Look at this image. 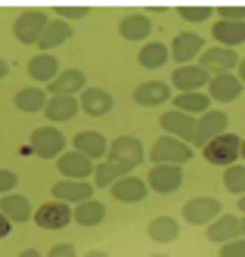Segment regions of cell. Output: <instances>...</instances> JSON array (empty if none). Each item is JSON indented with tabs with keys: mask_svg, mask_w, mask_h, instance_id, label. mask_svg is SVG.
Returning <instances> with one entry per match:
<instances>
[{
	"mask_svg": "<svg viewBox=\"0 0 245 257\" xmlns=\"http://www.w3.org/2000/svg\"><path fill=\"white\" fill-rule=\"evenodd\" d=\"M152 257H168V254H152Z\"/></svg>",
	"mask_w": 245,
	"mask_h": 257,
	"instance_id": "obj_50",
	"label": "cell"
},
{
	"mask_svg": "<svg viewBox=\"0 0 245 257\" xmlns=\"http://www.w3.org/2000/svg\"><path fill=\"white\" fill-rule=\"evenodd\" d=\"M149 238H152V242H158V245H168V242H174V238L180 235V223H177V220L174 217H155L152 220V223H149Z\"/></svg>",
	"mask_w": 245,
	"mask_h": 257,
	"instance_id": "obj_31",
	"label": "cell"
},
{
	"mask_svg": "<svg viewBox=\"0 0 245 257\" xmlns=\"http://www.w3.org/2000/svg\"><path fill=\"white\" fill-rule=\"evenodd\" d=\"M177 13H180V19H183V22L199 25V22H208L214 10H211V7H180Z\"/></svg>",
	"mask_w": 245,
	"mask_h": 257,
	"instance_id": "obj_36",
	"label": "cell"
},
{
	"mask_svg": "<svg viewBox=\"0 0 245 257\" xmlns=\"http://www.w3.org/2000/svg\"><path fill=\"white\" fill-rule=\"evenodd\" d=\"M31 152L37 158H59L65 152V137L59 127H37V131L31 134Z\"/></svg>",
	"mask_w": 245,
	"mask_h": 257,
	"instance_id": "obj_5",
	"label": "cell"
},
{
	"mask_svg": "<svg viewBox=\"0 0 245 257\" xmlns=\"http://www.w3.org/2000/svg\"><path fill=\"white\" fill-rule=\"evenodd\" d=\"M149 158H152V164H174V168H180V164L193 158V149L174 137H158L152 143V149H149Z\"/></svg>",
	"mask_w": 245,
	"mask_h": 257,
	"instance_id": "obj_4",
	"label": "cell"
},
{
	"mask_svg": "<svg viewBox=\"0 0 245 257\" xmlns=\"http://www.w3.org/2000/svg\"><path fill=\"white\" fill-rule=\"evenodd\" d=\"M220 257H245V238H233V242L220 245Z\"/></svg>",
	"mask_w": 245,
	"mask_h": 257,
	"instance_id": "obj_40",
	"label": "cell"
},
{
	"mask_svg": "<svg viewBox=\"0 0 245 257\" xmlns=\"http://www.w3.org/2000/svg\"><path fill=\"white\" fill-rule=\"evenodd\" d=\"M149 31H152V22H149V16H143V13H130L118 22V34L124 41H146Z\"/></svg>",
	"mask_w": 245,
	"mask_h": 257,
	"instance_id": "obj_28",
	"label": "cell"
},
{
	"mask_svg": "<svg viewBox=\"0 0 245 257\" xmlns=\"http://www.w3.org/2000/svg\"><path fill=\"white\" fill-rule=\"evenodd\" d=\"M242 93V84L233 71H223V75H211L208 81V99L211 102H236Z\"/></svg>",
	"mask_w": 245,
	"mask_h": 257,
	"instance_id": "obj_15",
	"label": "cell"
},
{
	"mask_svg": "<svg viewBox=\"0 0 245 257\" xmlns=\"http://www.w3.org/2000/svg\"><path fill=\"white\" fill-rule=\"evenodd\" d=\"M196 65H202L208 75H211V71H214V75H223V71H233L239 65V53L227 50V47H211V50H202V56H199Z\"/></svg>",
	"mask_w": 245,
	"mask_h": 257,
	"instance_id": "obj_12",
	"label": "cell"
},
{
	"mask_svg": "<svg viewBox=\"0 0 245 257\" xmlns=\"http://www.w3.org/2000/svg\"><path fill=\"white\" fill-rule=\"evenodd\" d=\"M174 108L183 112V115L196 118V115H205L211 108V99H208V93H202V90H199V93H177L174 96Z\"/></svg>",
	"mask_w": 245,
	"mask_h": 257,
	"instance_id": "obj_30",
	"label": "cell"
},
{
	"mask_svg": "<svg viewBox=\"0 0 245 257\" xmlns=\"http://www.w3.org/2000/svg\"><path fill=\"white\" fill-rule=\"evenodd\" d=\"M71 34H74V28H71L68 22H62V19H53V22H47L44 34H41V41H37V50L50 53V50H56V47L68 44V41H71Z\"/></svg>",
	"mask_w": 245,
	"mask_h": 257,
	"instance_id": "obj_24",
	"label": "cell"
},
{
	"mask_svg": "<svg viewBox=\"0 0 245 257\" xmlns=\"http://www.w3.org/2000/svg\"><path fill=\"white\" fill-rule=\"evenodd\" d=\"M59 62H56L53 53H37V56L28 59V75L37 81V84H50L56 75H59Z\"/></svg>",
	"mask_w": 245,
	"mask_h": 257,
	"instance_id": "obj_26",
	"label": "cell"
},
{
	"mask_svg": "<svg viewBox=\"0 0 245 257\" xmlns=\"http://www.w3.org/2000/svg\"><path fill=\"white\" fill-rule=\"evenodd\" d=\"M236 78H239V84L245 87V59H239V65H236Z\"/></svg>",
	"mask_w": 245,
	"mask_h": 257,
	"instance_id": "obj_43",
	"label": "cell"
},
{
	"mask_svg": "<svg viewBox=\"0 0 245 257\" xmlns=\"http://www.w3.org/2000/svg\"><path fill=\"white\" fill-rule=\"evenodd\" d=\"M71 220L78 226H100L103 220H106V205L97 201V198H87V201H81V205H74Z\"/></svg>",
	"mask_w": 245,
	"mask_h": 257,
	"instance_id": "obj_29",
	"label": "cell"
},
{
	"mask_svg": "<svg viewBox=\"0 0 245 257\" xmlns=\"http://www.w3.org/2000/svg\"><path fill=\"white\" fill-rule=\"evenodd\" d=\"M239 226H242V238H245V217H242V220H239Z\"/></svg>",
	"mask_w": 245,
	"mask_h": 257,
	"instance_id": "obj_48",
	"label": "cell"
},
{
	"mask_svg": "<svg viewBox=\"0 0 245 257\" xmlns=\"http://www.w3.org/2000/svg\"><path fill=\"white\" fill-rule=\"evenodd\" d=\"M227 124H230V118L220 112V108H208L205 115H199V121H196V134H193V146H208L214 137H220V134H227Z\"/></svg>",
	"mask_w": 245,
	"mask_h": 257,
	"instance_id": "obj_6",
	"label": "cell"
},
{
	"mask_svg": "<svg viewBox=\"0 0 245 257\" xmlns=\"http://www.w3.org/2000/svg\"><path fill=\"white\" fill-rule=\"evenodd\" d=\"M84 257H109V254H106V251H87Z\"/></svg>",
	"mask_w": 245,
	"mask_h": 257,
	"instance_id": "obj_46",
	"label": "cell"
},
{
	"mask_svg": "<svg viewBox=\"0 0 245 257\" xmlns=\"http://www.w3.org/2000/svg\"><path fill=\"white\" fill-rule=\"evenodd\" d=\"M112 195H115L121 205H137V201H143L146 198V192H149V186H146V180L143 177H121L118 183H112Z\"/></svg>",
	"mask_w": 245,
	"mask_h": 257,
	"instance_id": "obj_19",
	"label": "cell"
},
{
	"mask_svg": "<svg viewBox=\"0 0 245 257\" xmlns=\"http://www.w3.org/2000/svg\"><path fill=\"white\" fill-rule=\"evenodd\" d=\"M47 257H78V251H74V245H68V242H62V245H53Z\"/></svg>",
	"mask_w": 245,
	"mask_h": 257,
	"instance_id": "obj_41",
	"label": "cell"
},
{
	"mask_svg": "<svg viewBox=\"0 0 245 257\" xmlns=\"http://www.w3.org/2000/svg\"><path fill=\"white\" fill-rule=\"evenodd\" d=\"M53 198L56 201H65V205H71V201H87L93 198V183L90 180H59L53 186Z\"/></svg>",
	"mask_w": 245,
	"mask_h": 257,
	"instance_id": "obj_20",
	"label": "cell"
},
{
	"mask_svg": "<svg viewBox=\"0 0 245 257\" xmlns=\"http://www.w3.org/2000/svg\"><path fill=\"white\" fill-rule=\"evenodd\" d=\"M158 124L165 127V137H174V140H180L186 146L193 143V134H196V118L193 115H183L177 108H171V112H165L158 118Z\"/></svg>",
	"mask_w": 245,
	"mask_h": 257,
	"instance_id": "obj_11",
	"label": "cell"
},
{
	"mask_svg": "<svg viewBox=\"0 0 245 257\" xmlns=\"http://www.w3.org/2000/svg\"><path fill=\"white\" fill-rule=\"evenodd\" d=\"M168 99H171V84H165V81H146V84H140L134 90V102L146 105V108L165 105Z\"/></svg>",
	"mask_w": 245,
	"mask_h": 257,
	"instance_id": "obj_22",
	"label": "cell"
},
{
	"mask_svg": "<svg viewBox=\"0 0 245 257\" xmlns=\"http://www.w3.org/2000/svg\"><path fill=\"white\" fill-rule=\"evenodd\" d=\"M74 152H81L90 161H106L109 140L97 131H81V134H74Z\"/></svg>",
	"mask_w": 245,
	"mask_h": 257,
	"instance_id": "obj_18",
	"label": "cell"
},
{
	"mask_svg": "<svg viewBox=\"0 0 245 257\" xmlns=\"http://www.w3.org/2000/svg\"><path fill=\"white\" fill-rule=\"evenodd\" d=\"M223 186L233 195H245V164H230L223 171Z\"/></svg>",
	"mask_w": 245,
	"mask_h": 257,
	"instance_id": "obj_35",
	"label": "cell"
},
{
	"mask_svg": "<svg viewBox=\"0 0 245 257\" xmlns=\"http://www.w3.org/2000/svg\"><path fill=\"white\" fill-rule=\"evenodd\" d=\"M146 186L152 192H158V195H171V192H177L183 186V171L174 168V164H152Z\"/></svg>",
	"mask_w": 245,
	"mask_h": 257,
	"instance_id": "obj_7",
	"label": "cell"
},
{
	"mask_svg": "<svg viewBox=\"0 0 245 257\" xmlns=\"http://www.w3.org/2000/svg\"><path fill=\"white\" fill-rule=\"evenodd\" d=\"M208 81H211V75L202 65H196V62L193 65H177L174 75H171V84H174L177 93H199Z\"/></svg>",
	"mask_w": 245,
	"mask_h": 257,
	"instance_id": "obj_10",
	"label": "cell"
},
{
	"mask_svg": "<svg viewBox=\"0 0 245 257\" xmlns=\"http://www.w3.org/2000/svg\"><path fill=\"white\" fill-rule=\"evenodd\" d=\"M0 214H4L10 223H25V220H31L34 208H31V201L25 195H0Z\"/></svg>",
	"mask_w": 245,
	"mask_h": 257,
	"instance_id": "obj_25",
	"label": "cell"
},
{
	"mask_svg": "<svg viewBox=\"0 0 245 257\" xmlns=\"http://www.w3.org/2000/svg\"><path fill=\"white\" fill-rule=\"evenodd\" d=\"M47 13L44 10H25V13H19L16 16V22H13V38L19 41V44H34L37 47V41H41V34H44V28H47Z\"/></svg>",
	"mask_w": 245,
	"mask_h": 257,
	"instance_id": "obj_3",
	"label": "cell"
},
{
	"mask_svg": "<svg viewBox=\"0 0 245 257\" xmlns=\"http://www.w3.org/2000/svg\"><path fill=\"white\" fill-rule=\"evenodd\" d=\"M34 223L41 229H65L71 223V205H65V201H47V205L34 208Z\"/></svg>",
	"mask_w": 245,
	"mask_h": 257,
	"instance_id": "obj_8",
	"label": "cell"
},
{
	"mask_svg": "<svg viewBox=\"0 0 245 257\" xmlns=\"http://www.w3.org/2000/svg\"><path fill=\"white\" fill-rule=\"evenodd\" d=\"M7 75H10V65H7V62H4V59H0V81H4V78H7Z\"/></svg>",
	"mask_w": 245,
	"mask_h": 257,
	"instance_id": "obj_45",
	"label": "cell"
},
{
	"mask_svg": "<svg viewBox=\"0 0 245 257\" xmlns=\"http://www.w3.org/2000/svg\"><path fill=\"white\" fill-rule=\"evenodd\" d=\"M239 211L245 214V195H239Z\"/></svg>",
	"mask_w": 245,
	"mask_h": 257,
	"instance_id": "obj_47",
	"label": "cell"
},
{
	"mask_svg": "<svg viewBox=\"0 0 245 257\" xmlns=\"http://www.w3.org/2000/svg\"><path fill=\"white\" fill-rule=\"evenodd\" d=\"M239 158H245V140H242V149H239Z\"/></svg>",
	"mask_w": 245,
	"mask_h": 257,
	"instance_id": "obj_49",
	"label": "cell"
},
{
	"mask_svg": "<svg viewBox=\"0 0 245 257\" xmlns=\"http://www.w3.org/2000/svg\"><path fill=\"white\" fill-rule=\"evenodd\" d=\"M47 99H50L47 90L28 87V90H19V93H16V108H19V112H25V115H34V112H44Z\"/></svg>",
	"mask_w": 245,
	"mask_h": 257,
	"instance_id": "obj_32",
	"label": "cell"
},
{
	"mask_svg": "<svg viewBox=\"0 0 245 257\" xmlns=\"http://www.w3.org/2000/svg\"><path fill=\"white\" fill-rule=\"evenodd\" d=\"M143 158H146V149H143V143H140L137 137H115V140H109L106 161L121 164L127 174L134 171L137 164H143Z\"/></svg>",
	"mask_w": 245,
	"mask_h": 257,
	"instance_id": "obj_1",
	"label": "cell"
},
{
	"mask_svg": "<svg viewBox=\"0 0 245 257\" xmlns=\"http://www.w3.org/2000/svg\"><path fill=\"white\" fill-rule=\"evenodd\" d=\"M90 10L87 7H56V16H59L62 22H71V19H84Z\"/></svg>",
	"mask_w": 245,
	"mask_h": 257,
	"instance_id": "obj_37",
	"label": "cell"
},
{
	"mask_svg": "<svg viewBox=\"0 0 245 257\" xmlns=\"http://www.w3.org/2000/svg\"><path fill=\"white\" fill-rule=\"evenodd\" d=\"M10 232H13V223H10V220H7L4 214H0V238H7Z\"/></svg>",
	"mask_w": 245,
	"mask_h": 257,
	"instance_id": "obj_42",
	"label": "cell"
},
{
	"mask_svg": "<svg viewBox=\"0 0 245 257\" xmlns=\"http://www.w3.org/2000/svg\"><path fill=\"white\" fill-rule=\"evenodd\" d=\"M211 38L217 41V47L236 50L239 44H245V22H217L211 25Z\"/></svg>",
	"mask_w": 245,
	"mask_h": 257,
	"instance_id": "obj_27",
	"label": "cell"
},
{
	"mask_svg": "<svg viewBox=\"0 0 245 257\" xmlns=\"http://www.w3.org/2000/svg\"><path fill=\"white\" fill-rule=\"evenodd\" d=\"M202 50H205V41H202V34H196V31H180L174 38V44L168 47V53H171L174 62H180V65H193V59L199 56Z\"/></svg>",
	"mask_w": 245,
	"mask_h": 257,
	"instance_id": "obj_13",
	"label": "cell"
},
{
	"mask_svg": "<svg viewBox=\"0 0 245 257\" xmlns=\"http://www.w3.org/2000/svg\"><path fill=\"white\" fill-rule=\"evenodd\" d=\"M87 87V75L81 68H65L50 81V96H74Z\"/></svg>",
	"mask_w": 245,
	"mask_h": 257,
	"instance_id": "obj_17",
	"label": "cell"
},
{
	"mask_svg": "<svg viewBox=\"0 0 245 257\" xmlns=\"http://www.w3.org/2000/svg\"><path fill=\"white\" fill-rule=\"evenodd\" d=\"M19 186V174L13 171H0V195H13Z\"/></svg>",
	"mask_w": 245,
	"mask_h": 257,
	"instance_id": "obj_38",
	"label": "cell"
},
{
	"mask_svg": "<svg viewBox=\"0 0 245 257\" xmlns=\"http://www.w3.org/2000/svg\"><path fill=\"white\" fill-rule=\"evenodd\" d=\"M56 168H59L62 180H87V177H93V161L84 158L81 152H74V149L62 152L56 158Z\"/></svg>",
	"mask_w": 245,
	"mask_h": 257,
	"instance_id": "obj_16",
	"label": "cell"
},
{
	"mask_svg": "<svg viewBox=\"0 0 245 257\" xmlns=\"http://www.w3.org/2000/svg\"><path fill=\"white\" fill-rule=\"evenodd\" d=\"M78 105H81V112H87L90 118H100V115L112 112L115 99H112V93L103 90V87H84L81 96H78Z\"/></svg>",
	"mask_w": 245,
	"mask_h": 257,
	"instance_id": "obj_14",
	"label": "cell"
},
{
	"mask_svg": "<svg viewBox=\"0 0 245 257\" xmlns=\"http://www.w3.org/2000/svg\"><path fill=\"white\" fill-rule=\"evenodd\" d=\"M78 112H81V105H78V99H74V96H50L47 105H44V115H47L50 124H65V121H71Z\"/></svg>",
	"mask_w": 245,
	"mask_h": 257,
	"instance_id": "obj_23",
	"label": "cell"
},
{
	"mask_svg": "<svg viewBox=\"0 0 245 257\" xmlns=\"http://www.w3.org/2000/svg\"><path fill=\"white\" fill-rule=\"evenodd\" d=\"M168 59H171V53H168V47L158 44V41H149V44L137 53V62H140L143 68H161Z\"/></svg>",
	"mask_w": 245,
	"mask_h": 257,
	"instance_id": "obj_34",
	"label": "cell"
},
{
	"mask_svg": "<svg viewBox=\"0 0 245 257\" xmlns=\"http://www.w3.org/2000/svg\"><path fill=\"white\" fill-rule=\"evenodd\" d=\"M205 232H208V238H211V242H217V245H227V242H233V238H242V226H239V217L236 214H220V217H214Z\"/></svg>",
	"mask_w": 245,
	"mask_h": 257,
	"instance_id": "obj_21",
	"label": "cell"
},
{
	"mask_svg": "<svg viewBox=\"0 0 245 257\" xmlns=\"http://www.w3.org/2000/svg\"><path fill=\"white\" fill-rule=\"evenodd\" d=\"M19 257H44V254H41V251H34V248H25V251L19 254Z\"/></svg>",
	"mask_w": 245,
	"mask_h": 257,
	"instance_id": "obj_44",
	"label": "cell"
},
{
	"mask_svg": "<svg viewBox=\"0 0 245 257\" xmlns=\"http://www.w3.org/2000/svg\"><path fill=\"white\" fill-rule=\"evenodd\" d=\"M121 177H127V171L121 164H112V161L93 164V189H109L112 183H118Z\"/></svg>",
	"mask_w": 245,
	"mask_h": 257,
	"instance_id": "obj_33",
	"label": "cell"
},
{
	"mask_svg": "<svg viewBox=\"0 0 245 257\" xmlns=\"http://www.w3.org/2000/svg\"><path fill=\"white\" fill-rule=\"evenodd\" d=\"M239 149H242V140L236 134H220L214 137L208 146H202V155L208 164H217V168H230V164L239 161Z\"/></svg>",
	"mask_w": 245,
	"mask_h": 257,
	"instance_id": "obj_2",
	"label": "cell"
},
{
	"mask_svg": "<svg viewBox=\"0 0 245 257\" xmlns=\"http://www.w3.org/2000/svg\"><path fill=\"white\" fill-rule=\"evenodd\" d=\"M220 22H245V7H220Z\"/></svg>",
	"mask_w": 245,
	"mask_h": 257,
	"instance_id": "obj_39",
	"label": "cell"
},
{
	"mask_svg": "<svg viewBox=\"0 0 245 257\" xmlns=\"http://www.w3.org/2000/svg\"><path fill=\"white\" fill-rule=\"evenodd\" d=\"M214 217H220V201L211 195H202V198H190L183 205V220L193 226H208Z\"/></svg>",
	"mask_w": 245,
	"mask_h": 257,
	"instance_id": "obj_9",
	"label": "cell"
}]
</instances>
